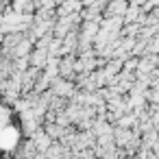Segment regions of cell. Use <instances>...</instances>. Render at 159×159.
Here are the masks:
<instances>
[{
  "instance_id": "obj_1",
  "label": "cell",
  "mask_w": 159,
  "mask_h": 159,
  "mask_svg": "<svg viewBox=\"0 0 159 159\" xmlns=\"http://www.w3.org/2000/svg\"><path fill=\"white\" fill-rule=\"evenodd\" d=\"M18 146V129L13 124L0 126V150H11Z\"/></svg>"
},
{
  "instance_id": "obj_2",
  "label": "cell",
  "mask_w": 159,
  "mask_h": 159,
  "mask_svg": "<svg viewBox=\"0 0 159 159\" xmlns=\"http://www.w3.org/2000/svg\"><path fill=\"white\" fill-rule=\"evenodd\" d=\"M109 16H116V18H122L126 13V2L124 0H111V7L107 9Z\"/></svg>"
},
{
  "instance_id": "obj_3",
  "label": "cell",
  "mask_w": 159,
  "mask_h": 159,
  "mask_svg": "<svg viewBox=\"0 0 159 159\" xmlns=\"http://www.w3.org/2000/svg\"><path fill=\"white\" fill-rule=\"evenodd\" d=\"M52 89H55V94H59V96H70L74 87H72L70 83H66V81H61V79H57V81L52 83Z\"/></svg>"
}]
</instances>
